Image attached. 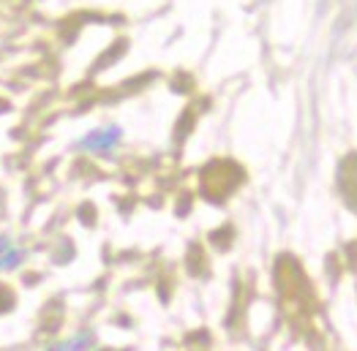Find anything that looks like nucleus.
Returning a JSON list of instances; mask_svg holds the SVG:
<instances>
[{
	"instance_id": "f03ea898",
	"label": "nucleus",
	"mask_w": 357,
	"mask_h": 351,
	"mask_svg": "<svg viewBox=\"0 0 357 351\" xmlns=\"http://www.w3.org/2000/svg\"><path fill=\"white\" fill-rule=\"evenodd\" d=\"M11 305H14V294L8 286H0V313L3 311H11Z\"/></svg>"
},
{
	"instance_id": "f257e3e1",
	"label": "nucleus",
	"mask_w": 357,
	"mask_h": 351,
	"mask_svg": "<svg viewBox=\"0 0 357 351\" xmlns=\"http://www.w3.org/2000/svg\"><path fill=\"white\" fill-rule=\"evenodd\" d=\"M115 139H118V131H115V128H109V131L93 134V136H90L85 145H88V147H96V150H98V147L104 150V147H112V145H115Z\"/></svg>"
}]
</instances>
